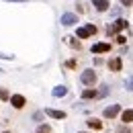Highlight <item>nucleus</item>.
I'll list each match as a JSON object with an SVG mask.
<instances>
[{"label":"nucleus","instance_id":"obj_8","mask_svg":"<svg viewBox=\"0 0 133 133\" xmlns=\"http://www.w3.org/2000/svg\"><path fill=\"white\" fill-rule=\"evenodd\" d=\"M43 113H45L47 117H51V119H59V121L68 117V113H66V111H57V109H45Z\"/></svg>","mask_w":133,"mask_h":133},{"label":"nucleus","instance_id":"obj_16","mask_svg":"<svg viewBox=\"0 0 133 133\" xmlns=\"http://www.w3.org/2000/svg\"><path fill=\"white\" fill-rule=\"evenodd\" d=\"M0 100H2V102L10 100V92H8L6 88H2V86H0Z\"/></svg>","mask_w":133,"mask_h":133},{"label":"nucleus","instance_id":"obj_3","mask_svg":"<svg viewBox=\"0 0 133 133\" xmlns=\"http://www.w3.org/2000/svg\"><path fill=\"white\" fill-rule=\"evenodd\" d=\"M111 49H113V45H111V43H107V41H100V43H94V45L90 47V51H92L94 55H100V53H109Z\"/></svg>","mask_w":133,"mask_h":133},{"label":"nucleus","instance_id":"obj_7","mask_svg":"<svg viewBox=\"0 0 133 133\" xmlns=\"http://www.w3.org/2000/svg\"><path fill=\"white\" fill-rule=\"evenodd\" d=\"M107 66L111 72H121L123 70V59H121V55H115V57H111L109 62H107Z\"/></svg>","mask_w":133,"mask_h":133},{"label":"nucleus","instance_id":"obj_6","mask_svg":"<svg viewBox=\"0 0 133 133\" xmlns=\"http://www.w3.org/2000/svg\"><path fill=\"white\" fill-rule=\"evenodd\" d=\"M121 104H111V107H107L104 111H102V117L104 119H115L117 115H121Z\"/></svg>","mask_w":133,"mask_h":133},{"label":"nucleus","instance_id":"obj_24","mask_svg":"<svg viewBox=\"0 0 133 133\" xmlns=\"http://www.w3.org/2000/svg\"><path fill=\"white\" fill-rule=\"evenodd\" d=\"M121 6H133V0H119Z\"/></svg>","mask_w":133,"mask_h":133},{"label":"nucleus","instance_id":"obj_10","mask_svg":"<svg viewBox=\"0 0 133 133\" xmlns=\"http://www.w3.org/2000/svg\"><path fill=\"white\" fill-rule=\"evenodd\" d=\"M82 100H90V98H98V90L96 88H84L82 94H80Z\"/></svg>","mask_w":133,"mask_h":133},{"label":"nucleus","instance_id":"obj_13","mask_svg":"<svg viewBox=\"0 0 133 133\" xmlns=\"http://www.w3.org/2000/svg\"><path fill=\"white\" fill-rule=\"evenodd\" d=\"M66 43L72 47V49H76V51L82 49V41H80V39H76V37H66Z\"/></svg>","mask_w":133,"mask_h":133},{"label":"nucleus","instance_id":"obj_14","mask_svg":"<svg viewBox=\"0 0 133 133\" xmlns=\"http://www.w3.org/2000/svg\"><path fill=\"white\" fill-rule=\"evenodd\" d=\"M51 94H53L55 98H62V96H66V94H68V88L64 86V84H59V86H55V88L51 90Z\"/></svg>","mask_w":133,"mask_h":133},{"label":"nucleus","instance_id":"obj_19","mask_svg":"<svg viewBox=\"0 0 133 133\" xmlns=\"http://www.w3.org/2000/svg\"><path fill=\"white\" fill-rule=\"evenodd\" d=\"M51 127L49 125H39V129H37V133H49Z\"/></svg>","mask_w":133,"mask_h":133},{"label":"nucleus","instance_id":"obj_18","mask_svg":"<svg viewBox=\"0 0 133 133\" xmlns=\"http://www.w3.org/2000/svg\"><path fill=\"white\" fill-rule=\"evenodd\" d=\"M117 133H131V127H129V125H121V127L117 129Z\"/></svg>","mask_w":133,"mask_h":133},{"label":"nucleus","instance_id":"obj_9","mask_svg":"<svg viewBox=\"0 0 133 133\" xmlns=\"http://www.w3.org/2000/svg\"><path fill=\"white\" fill-rule=\"evenodd\" d=\"M92 2V6L98 10V12H107L109 10V6H111V2L109 0H90Z\"/></svg>","mask_w":133,"mask_h":133},{"label":"nucleus","instance_id":"obj_22","mask_svg":"<svg viewBox=\"0 0 133 133\" xmlns=\"http://www.w3.org/2000/svg\"><path fill=\"white\" fill-rule=\"evenodd\" d=\"M76 66H78L76 59H68V62H66V68H76Z\"/></svg>","mask_w":133,"mask_h":133},{"label":"nucleus","instance_id":"obj_29","mask_svg":"<svg viewBox=\"0 0 133 133\" xmlns=\"http://www.w3.org/2000/svg\"><path fill=\"white\" fill-rule=\"evenodd\" d=\"M80 133H86V131H80Z\"/></svg>","mask_w":133,"mask_h":133},{"label":"nucleus","instance_id":"obj_26","mask_svg":"<svg viewBox=\"0 0 133 133\" xmlns=\"http://www.w3.org/2000/svg\"><path fill=\"white\" fill-rule=\"evenodd\" d=\"M94 66H102V59L100 57H94Z\"/></svg>","mask_w":133,"mask_h":133},{"label":"nucleus","instance_id":"obj_12","mask_svg":"<svg viewBox=\"0 0 133 133\" xmlns=\"http://www.w3.org/2000/svg\"><path fill=\"white\" fill-rule=\"evenodd\" d=\"M86 125H88V129H94V131H100V129H102V121H100V119H94V117H90V119L86 121Z\"/></svg>","mask_w":133,"mask_h":133},{"label":"nucleus","instance_id":"obj_1","mask_svg":"<svg viewBox=\"0 0 133 133\" xmlns=\"http://www.w3.org/2000/svg\"><path fill=\"white\" fill-rule=\"evenodd\" d=\"M98 80V76H96V72L92 70V68H88V70H84L82 74H80V82L86 86V88H94V84Z\"/></svg>","mask_w":133,"mask_h":133},{"label":"nucleus","instance_id":"obj_11","mask_svg":"<svg viewBox=\"0 0 133 133\" xmlns=\"http://www.w3.org/2000/svg\"><path fill=\"white\" fill-rule=\"evenodd\" d=\"M121 123H123V125H131L133 123V109L121 111Z\"/></svg>","mask_w":133,"mask_h":133},{"label":"nucleus","instance_id":"obj_27","mask_svg":"<svg viewBox=\"0 0 133 133\" xmlns=\"http://www.w3.org/2000/svg\"><path fill=\"white\" fill-rule=\"evenodd\" d=\"M4 2H29V0H4Z\"/></svg>","mask_w":133,"mask_h":133},{"label":"nucleus","instance_id":"obj_23","mask_svg":"<svg viewBox=\"0 0 133 133\" xmlns=\"http://www.w3.org/2000/svg\"><path fill=\"white\" fill-rule=\"evenodd\" d=\"M41 119H43V113H33V121H37V123H39Z\"/></svg>","mask_w":133,"mask_h":133},{"label":"nucleus","instance_id":"obj_15","mask_svg":"<svg viewBox=\"0 0 133 133\" xmlns=\"http://www.w3.org/2000/svg\"><path fill=\"white\" fill-rule=\"evenodd\" d=\"M90 37V33L86 31V27H78L76 29V39H88Z\"/></svg>","mask_w":133,"mask_h":133},{"label":"nucleus","instance_id":"obj_17","mask_svg":"<svg viewBox=\"0 0 133 133\" xmlns=\"http://www.w3.org/2000/svg\"><path fill=\"white\" fill-rule=\"evenodd\" d=\"M107 94H109V86H107V84H102V86H100V90H98V98H100V96H107Z\"/></svg>","mask_w":133,"mask_h":133},{"label":"nucleus","instance_id":"obj_21","mask_svg":"<svg viewBox=\"0 0 133 133\" xmlns=\"http://www.w3.org/2000/svg\"><path fill=\"white\" fill-rule=\"evenodd\" d=\"M125 86H127V90L133 92V78H127V80H125Z\"/></svg>","mask_w":133,"mask_h":133},{"label":"nucleus","instance_id":"obj_4","mask_svg":"<svg viewBox=\"0 0 133 133\" xmlns=\"http://www.w3.org/2000/svg\"><path fill=\"white\" fill-rule=\"evenodd\" d=\"M8 102L12 104V109L23 111V109H25V104H27V98H25L23 94H10V100H8Z\"/></svg>","mask_w":133,"mask_h":133},{"label":"nucleus","instance_id":"obj_2","mask_svg":"<svg viewBox=\"0 0 133 133\" xmlns=\"http://www.w3.org/2000/svg\"><path fill=\"white\" fill-rule=\"evenodd\" d=\"M127 27H129V23H127L125 18H117L113 25H109V27H107V35H109V37H113V35H117L119 31H123V29H127Z\"/></svg>","mask_w":133,"mask_h":133},{"label":"nucleus","instance_id":"obj_5","mask_svg":"<svg viewBox=\"0 0 133 133\" xmlns=\"http://www.w3.org/2000/svg\"><path fill=\"white\" fill-rule=\"evenodd\" d=\"M59 23H62L64 27H74V25L78 23V15H76V12H64L62 18H59Z\"/></svg>","mask_w":133,"mask_h":133},{"label":"nucleus","instance_id":"obj_20","mask_svg":"<svg viewBox=\"0 0 133 133\" xmlns=\"http://www.w3.org/2000/svg\"><path fill=\"white\" fill-rule=\"evenodd\" d=\"M115 39H117V43H119V45H125V43H127V37H125V35H117Z\"/></svg>","mask_w":133,"mask_h":133},{"label":"nucleus","instance_id":"obj_28","mask_svg":"<svg viewBox=\"0 0 133 133\" xmlns=\"http://www.w3.org/2000/svg\"><path fill=\"white\" fill-rule=\"evenodd\" d=\"M2 133H10V131H2Z\"/></svg>","mask_w":133,"mask_h":133},{"label":"nucleus","instance_id":"obj_25","mask_svg":"<svg viewBox=\"0 0 133 133\" xmlns=\"http://www.w3.org/2000/svg\"><path fill=\"white\" fill-rule=\"evenodd\" d=\"M0 59H15V55H4V53H0Z\"/></svg>","mask_w":133,"mask_h":133}]
</instances>
